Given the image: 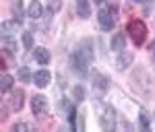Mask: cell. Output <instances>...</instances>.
Returning a JSON list of instances; mask_svg holds the SVG:
<instances>
[{
	"label": "cell",
	"mask_w": 155,
	"mask_h": 132,
	"mask_svg": "<svg viewBox=\"0 0 155 132\" xmlns=\"http://www.w3.org/2000/svg\"><path fill=\"white\" fill-rule=\"evenodd\" d=\"M91 62H93V41L91 39H83L77 46V50L72 52L71 66L79 76H85L87 70H89V66H91Z\"/></svg>",
	"instance_id": "cell-1"
},
{
	"label": "cell",
	"mask_w": 155,
	"mask_h": 132,
	"mask_svg": "<svg viewBox=\"0 0 155 132\" xmlns=\"http://www.w3.org/2000/svg\"><path fill=\"white\" fill-rule=\"evenodd\" d=\"M128 35H130L134 46H141L145 41V35H147V25H145V21H141V19L130 21L128 23Z\"/></svg>",
	"instance_id": "cell-2"
},
{
	"label": "cell",
	"mask_w": 155,
	"mask_h": 132,
	"mask_svg": "<svg viewBox=\"0 0 155 132\" xmlns=\"http://www.w3.org/2000/svg\"><path fill=\"white\" fill-rule=\"evenodd\" d=\"M99 126L104 132H116V109L112 105H104L99 116Z\"/></svg>",
	"instance_id": "cell-3"
},
{
	"label": "cell",
	"mask_w": 155,
	"mask_h": 132,
	"mask_svg": "<svg viewBox=\"0 0 155 132\" xmlns=\"http://www.w3.org/2000/svg\"><path fill=\"white\" fill-rule=\"evenodd\" d=\"M114 11H116L114 4H106V8H101V11L97 12V23H99V27H101L104 31H112V27L116 25Z\"/></svg>",
	"instance_id": "cell-4"
},
{
	"label": "cell",
	"mask_w": 155,
	"mask_h": 132,
	"mask_svg": "<svg viewBox=\"0 0 155 132\" xmlns=\"http://www.w3.org/2000/svg\"><path fill=\"white\" fill-rule=\"evenodd\" d=\"M50 81H52V74H50V70H46V68H41V70H37L35 74H33V83H35L39 89L48 87Z\"/></svg>",
	"instance_id": "cell-5"
},
{
	"label": "cell",
	"mask_w": 155,
	"mask_h": 132,
	"mask_svg": "<svg viewBox=\"0 0 155 132\" xmlns=\"http://www.w3.org/2000/svg\"><path fill=\"white\" fill-rule=\"evenodd\" d=\"M46 108H48V101H46L44 95H35L31 99V111H33L35 116H41V114L46 111Z\"/></svg>",
	"instance_id": "cell-6"
},
{
	"label": "cell",
	"mask_w": 155,
	"mask_h": 132,
	"mask_svg": "<svg viewBox=\"0 0 155 132\" xmlns=\"http://www.w3.org/2000/svg\"><path fill=\"white\" fill-rule=\"evenodd\" d=\"M23 97H25V93H23V89H12V93H11V109L12 111H19V109L23 108Z\"/></svg>",
	"instance_id": "cell-7"
},
{
	"label": "cell",
	"mask_w": 155,
	"mask_h": 132,
	"mask_svg": "<svg viewBox=\"0 0 155 132\" xmlns=\"http://www.w3.org/2000/svg\"><path fill=\"white\" fill-rule=\"evenodd\" d=\"M134 60V56H132V52H120L118 60H116V66H118V70H126L128 66L132 64Z\"/></svg>",
	"instance_id": "cell-8"
},
{
	"label": "cell",
	"mask_w": 155,
	"mask_h": 132,
	"mask_svg": "<svg viewBox=\"0 0 155 132\" xmlns=\"http://www.w3.org/2000/svg\"><path fill=\"white\" fill-rule=\"evenodd\" d=\"M33 58H35L37 64H41V66H46L50 60H52V54H50L46 48H35L33 50Z\"/></svg>",
	"instance_id": "cell-9"
},
{
	"label": "cell",
	"mask_w": 155,
	"mask_h": 132,
	"mask_svg": "<svg viewBox=\"0 0 155 132\" xmlns=\"http://www.w3.org/2000/svg\"><path fill=\"white\" fill-rule=\"evenodd\" d=\"M41 12H44V6H41V2H37V0H33L29 6H27V11H25V14L29 17V19H39L41 17Z\"/></svg>",
	"instance_id": "cell-10"
},
{
	"label": "cell",
	"mask_w": 155,
	"mask_h": 132,
	"mask_svg": "<svg viewBox=\"0 0 155 132\" xmlns=\"http://www.w3.org/2000/svg\"><path fill=\"white\" fill-rule=\"evenodd\" d=\"M139 130L141 132H151V116H149L145 109L139 111Z\"/></svg>",
	"instance_id": "cell-11"
},
{
	"label": "cell",
	"mask_w": 155,
	"mask_h": 132,
	"mask_svg": "<svg viewBox=\"0 0 155 132\" xmlns=\"http://www.w3.org/2000/svg\"><path fill=\"white\" fill-rule=\"evenodd\" d=\"M124 43H126V37H124V33H114L110 48L114 50V52H124Z\"/></svg>",
	"instance_id": "cell-12"
},
{
	"label": "cell",
	"mask_w": 155,
	"mask_h": 132,
	"mask_svg": "<svg viewBox=\"0 0 155 132\" xmlns=\"http://www.w3.org/2000/svg\"><path fill=\"white\" fill-rule=\"evenodd\" d=\"M77 12H79V17H83V19L91 17V4H89L87 0H79V2H77Z\"/></svg>",
	"instance_id": "cell-13"
},
{
	"label": "cell",
	"mask_w": 155,
	"mask_h": 132,
	"mask_svg": "<svg viewBox=\"0 0 155 132\" xmlns=\"http://www.w3.org/2000/svg\"><path fill=\"white\" fill-rule=\"evenodd\" d=\"M12 14H15V23L17 25L23 23V19L27 17L23 12V2H15V4H12Z\"/></svg>",
	"instance_id": "cell-14"
},
{
	"label": "cell",
	"mask_w": 155,
	"mask_h": 132,
	"mask_svg": "<svg viewBox=\"0 0 155 132\" xmlns=\"http://www.w3.org/2000/svg\"><path fill=\"white\" fill-rule=\"evenodd\" d=\"M2 50H4L6 54H15V52H17V41H15V37H2Z\"/></svg>",
	"instance_id": "cell-15"
},
{
	"label": "cell",
	"mask_w": 155,
	"mask_h": 132,
	"mask_svg": "<svg viewBox=\"0 0 155 132\" xmlns=\"http://www.w3.org/2000/svg\"><path fill=\"white\" fill-rule=\"evenodd\" d=\"M93 85L99 91H107V79L104 74H99V72H95V76H93Z\"/></svg>",
	"instance_id": "cell-16"
},
{
	"label": "cell",
	"mask_w": 155,
	"mask_h": 132,
	"mask_svg": "<svg viewBox=\"0 0 155 132\" xmlns=\"http://www.w3.org/2000/svg\"><path fill=\"white\" fill-rule=\"evenodd\" d=\"M12 83H15V81H12V76H11V74H6V72H4V74H2V85H0V89H2V93H8V91L12 89Z\"/></svg>",
	"instance_id": "cell-17"
},
{
	"label": "cell",
	"mask_w": 155,
	"mask_h": 132,
	"mask_svg": "<svg viewBox=\"0 0 155 132\" xmlns=\"http://www.w3.org/2000/svg\"><path fill=\"white\" fill-rule=\"evenodd\" d=\"M12 132H33V126H29L27 122H17L12 126Z\"/></svg>",
	"instance_id": "cell-18"
},
{
	"label": "cell",
	"mask_w": 155,
	"mask_h": 132,
	"mask_svg": "<svg viewBox=\"0 0 155 132\" xmlns=\"http://www.w3.org/2000/svg\"><path fill=\"white\" fill-rule=\"evenodd\" d=\"M12 29H15V25H12V21H4L2 23V37H12Z\"/></svg>",
	"instance_id": "cell-19"
},
{
	"label": "cell",
	"mask_w": 155,
	"mask_h": 132,
	"mask_svg": "<svg viewBox=\"0 0 155 132\" xmlns=\"http://www.w3.org/2000/svg\"><path fill=\"white\" fill-rule=\"evenodd\" d=\"M33 43H35L33 35H31L29 31H25V33H23V46H25L27 50H31V48H33Z\"/></svg>",
	"instance_id": "cell-20"
},
{
	"label": "cell",
	"mask_w": 155,
	"mask_h": 132,
	"mask_svg": "<svg viewBox=\"0 0 155 132\" xmlns=\"http://www.w3.org/2000/svg\"><path fill=\"white\" fill-rule=\"evenodd\" d=\"M74 132H87V128H85V111H79V120H77V130Z\"/></svg>",
	"instance_id": "cell-21"
},
{
	"label": "cell",
	"mask_w": 155,
	"mask_h": 132,
	"mask_svg": "<svg viewBox=\"0 0 155 132\" xmlns=\"http://www.w3.org/2000/svg\"><path fill=\"white\" fill-rule=\"evenodd\" d=\"M72 95H74L77 101H83V99H85V89L81 87V85H77V87L72 89Z\"/></svg>",
	"instance_id": "cell-22"
},
{
	"label": "cell",
	"mask_w": 155,
	"mask_h": 132,
	"mask_svg": "<svg viewBox=\"0 0 155 132\" xmlns=\"http://www.w3.org/2000/svg\"><path fill=\"white\" fill-rule=\"evenodd\" d=\"M19 79H21V81H29V79H31L29 68H21V70H19Z\"/></svg>",
	"instance_id": "cell-23"
},
{
	"label": "cell",
	"mask_w": 155,
	"mask_h": 132,
	"mask_svg": "<svg viewBox=\"0 0 155 132\" xmlns=\"http://www.w3.org/2000/svg\"><path fill=\"white\" fill-rule=\"evenodd\" d=\"M122 130H124V132H134V128H132L130 124H126V122H122Z\"/></svg>",
	"instance_id": "cell-24"
},
{
	"label": "cell",
	"mask_w": 155,
	"mask_h": 132,
	"mask_svg": "<svg viewBox=\"0 0 155 132\" xmlns=\"http://www.w3.org/2000/svg\"><path fill=\"white\" fill-rule=\"evenodd\" d=\"M48 8H50V11H58V8H60V2H50Z\"/></svg>",
	"instance_id": "cell-25"
},
{
	"label": "cell",
	"mask_w": 155,
	"mask_h": 132,
	"mask_svg": "<svg viewBox=\"0 0 155 132\" xmlns=\"http://www.w3.org/2000/svg\"><path fill=\"white\" fill-rule=\"evenodd\" d=\"M149 52H151V56L155 58V39L151 41V43H149Z\"/></svg>",
	"instance_id": "cell-26"
},
{
	"label": "cell",
	"mask_w": 155,
	"mask_h": 132,
	"mask_svg": "<svg viewBox=\"0 0 155 132\" xmlns=\"http://www.w3.org/2000/svg\"><path fill=\"white\" fill-rule=\"evenodd\" d=\"M60 132H66V130H60Z\"/></svg>",
	"instance_id": "cell-27"
}]
</instances>
